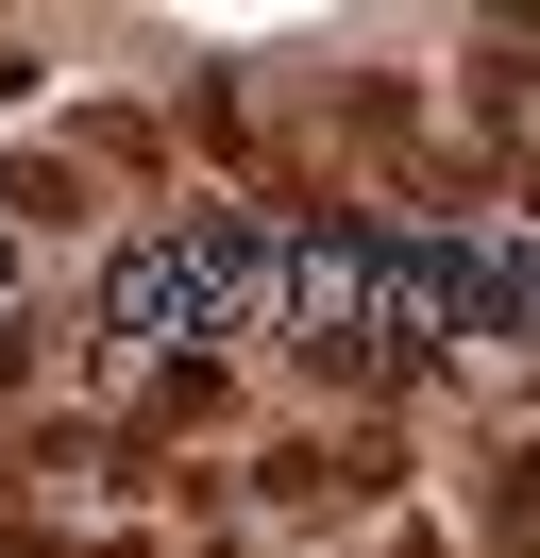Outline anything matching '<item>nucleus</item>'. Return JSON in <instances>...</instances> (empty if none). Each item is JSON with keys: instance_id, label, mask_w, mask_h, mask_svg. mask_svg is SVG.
Masks as SVG:
<instances>
[{"instance_id": "nucleus-1", "label": "nucleus", "mask_w": 540, "mask_h": 558, "mask_svg": "<svg viewBox=\"0 0 540 558\" xmlns=\"http://www.w3.org/2000/svg\"><path fill=\"white\" fill-rule=\"evenodd\" d=\"M0 220L68 238V220H85V170H51V153H0Z\"/></svg>"}, {"instance_id": "nucleus-2", "label": "nucleus", "mask_w": 540, "mask_h": 558, "mask_svg": "<svg viewBox=\"0 0 540 558\" xmlns=\"http://www.w3.org/2000/svg\"><path fill=\"white\" fill-rule=\"evenodd\" d=\"M169 423H220V355H169L152 373V423H135V440H169Z\"/></svg>"}, {"instance_id": "nucleus-3", "label": "nucleus", "mask_w": 540, "mask_h": 558, "mask_svg": "<svg viewBox=\"0 0 540 558\" xmlns=\"http://www.w3.org/2000/svg\"><path fill=\"white\" fill-rule=\"evenodd\" d=\"M34 85H51V69H34V51H0V102H34Z\"/></svg>"}, {"instance_id": "nucleus-4", "label": "nucleus", "mask_w": 540, "mask_h": 558, "mask_svg": "<svg viewBox=\"0 0 540 558\" xmlns=\"http://www.w3.org/2000/svg\"><path fill=\"white\" fill-rule=\"evenodd\" d=\"M17 373H34V322H0V389H17Z\"/></svg>"}, {"instance_id": "nucleus-5", "label": "nucleus", "mask_w": 540, "mask_h": 558, "mask_svg": "<svg viewBox=\"0 0 540 558\" xmlns=\"http://www.w3.org/2000/svg\"><path fill=\"white\" fill-rule=\"evenodd\" d=\"M0 558H68V542H51V524H0Z\"/></svg>"}, {"instance_id": "nucleus-6", "label": "nucleus", "mask_w": 540, "mask_h": 558, "mask_svg": "<svg viewBox=\"0 0 540 558\" xmlns=\"http://www.w3.org/2000/svg\"><path fill=\"white\" fill-rule=\"evenodd\" d=\"M85 558H152V542H85Z\"/></svg>"}]
</instances>
